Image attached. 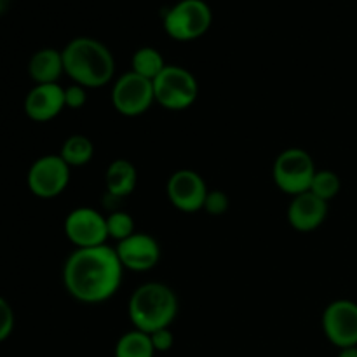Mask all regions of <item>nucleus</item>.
I'll use <instances>...</instances> for the list:
<instances>
[{
  "mask_svg": "<svg viewBox=\"0 0 357 357\" xmlns=\"http://www.w3.org/2000/svg\"><path fill=\"white\" fill-rule=\"evenodd\" d=\"M162 54L155 47H139L131 58V72L145 77L149 80H155L159 73L166 68Z\"/></svg>",
  "mask_w": 357,
  "mask_h": 357,
  "instance_id": "19",
  "label": "nucleus"
},
{
  "mask_svg": "<svg viewBox=\"0 0 357 357\" xmlns=\"http://www.w3.org/2000/svg\"><path fill=\"white\" fill-rule=\"evenodd\" d=\"M65 73L63 52L58 49H38L28 61V75L35 84H56Z\"/></svg>",
  "mask_w": 357,
  "mask_h": 357,
  "instance_id": "15",
  "label": "nucleus"
},
{
  "mask_svg": "<svg viewBox=\"0 0 357 357\" xmlns=\"http://www.w3.org/2000/svg\"><path fill=\"white\" fill-rule=\"evenodd\" d=\"M87 103V89L79 84H70L65 87V105L70 110H80Z\"/></svg>",
  "mask_w": 357,
  "mask_h": 357,
  "instance_id": "24",
  "label": "nucleus"
},
{
  "mask_svg": "<svg viewBox=\"0 0 357 357\" xmlns=\"http://www.w3.org/2000/svg\"><path fill=\"white\" fill-rule=\"evenodd\" d=\"M155 103L169 112L190 108L199 96V82L190 70L180 65H166L153 80Z\"/></svg>",
  "mask_w": 357,
  "mask_h": 357,
  "instance_id": "5",
  "label": "nucleus"
},
{
  "mask_svg": "<svg viewBox=\"0 0 357 357\" xmlns=\"http://www.w3.org/2000/svg\"><path fill=\"white\" fill-rule=\"evenodd\" d=\"M14 310L3 296H0V344L10 337L14 330Z\"/></svg>",
  "mask_w": 357,
  "mask_h": 357,
  "instance_id": "23",
  "label": "nucleus"
},
{
  "mask_svg": "<svg viewBox=\"0 0 357 357\" xmlns=\"http://www.w3.org/2000/svg\"><path fill=\"white\" fill-rule=\"evenodd\" d=\"M124 267L115 248H75L63 265V284L73 300L98 305L119 291Z\"/></svg>",
  "mask_w": 357,
  "mask_h": 357,
  "instance_id": "1",
  "label": "nucleus"
},
{
  "mask_svg": "<svg viewBox=\"0 0 357 357\" xmlns=\"http://www.w3.org/2000/svg\"><path fill=\"white\" fill-rule=\"evenodd\" d=\"M155 354L150 335L135 328L122 335L115 344V357H155Z\"/></svg>",
  "mask_w": 357,
  "mask_h": 357,
  "instance_id": "18",
  "label": "nucleus"
},
{
  "mask_svg": "<svg viewBox=\"0 0 357 357\" xmlns=\"http://www.w3.org/2000/svg\"><path fill=\"white\" fill-rule=\"evenodd\" d=\"M208 192L204 178L194 169L174 171L166 185L167 199L181 213L201 211Z\"/></svg>",
  "mask_w": 357,
  "mask_h": 357,
  "instance_id": "11",
  "label": "nucleus"
},
{
  "mask_svg": "<svg viewBox=\"0 0 357 357\" xmlns=\"http://www.w3.org/2000/svg\"><path fill=\"white\" fill-rule=\"evenodd\" d=\"M342 181L335 171L331 169H317L314 174L312 185H310V190L314 195H317L323 201L330 202L331 199L337 197L340 194Z\"/></svg>",
  "mask_w": 357,
  "mask_h": 357,
  "instance_id": "20",
  "label": "nucleus"
},
{
  "mask_svg": "<svg viewBox=\"0 0 357 357\" xmlns=\"http://www.w3.org/2000/svg\"><path fill=\"white\" fill-rule=\"evenodd\" d=\"M337 357H357V347H347V349H340Z\"/></svg>",
  "mask_w": 357,
  "mask_h": 357,
  "instance_id": "26",
  "label": "nucleus"
},
{
  "mask_svg": "<svg viewBox=\"0 0 357 357\" xmlns=\"http://www.w3.org/2000/svg\"><path fill=\"white\" fill-rule=\"evenodd\" d=\"M213 23L211 7L204 0H180L164 16V30L178 42L197 40Z\"/></svg>",
  "mask_w": 357,
  "mask_h": 357,
  "instance_id": "6",
  "label": "nucleus"
},
{
  "mask_svg": "<svg viewBox=\"0 0 357 357\" xmlns=\"http://www.w3.org/2000/svg\"><path fill=\"white\" fill-rule=\"evenodd\" d=\"M72 176V167L61 155H42L30 166L26 185L31 194L38 199H54L66 190Z\"/></svg>",
  "mask_w": 357,
  "mask_h": 357,
  "instance_id": "7",
  "label": "nucleus"
},
{
  "mask_svg": "<svg viewBox=\"0 0 357 357\" xmlns=\"http://www.w3.org/2000/svg\"><path fill=\"white\" fill-rule=\"evenodd\" d=\"M150 338H152V345L155 349V352H167L174 345V335L171 331V328L153 331V333H150Z\"/></svg>",
  "mask_w": 357,
  "mask_h": 357,
  "instance_id": "25",
  "label": "nucleus"
},
{
  "mask_svg": "<svg viewBox=\"0 0 357 357\" xmlns=\"http://www.w3.org/2000/svg\"><path fill=\"white\" fill-rule=\"evenodd\" d=\"M324 337L338 349L357 347V303L340 298L328 303L321 316Z\"/></svg>",
  "mask_w": 357,
  "mask_h": 357,
  "instance_id": "9",
  "label": "nucleus"
},
{
  "mask_svg": "<svg viewBox=\"0 0 357 357\" xmlns=\"http://www.w3.org/2000/svg\"><path fill=\"white\" fill-rule=\"evenodd\" d=\"M65 75L86 89L108 86L115 75V59L103 42L93 37H77L63 49Z\"/></svg>",
  "mask_w": 357,
  "mask_h": 357,
  "instance_id": "2",
  "label": "nucleus"
},
{
  "mask_svg": "<svg viewBox=\"0 0 357 357\" xmlns=\"http://www.w3.org/2000/svg\"><path fill=\"white\" fill-rule=\"evenodd\" d=\"M66 108L65 87L56 84H35L24 98V114L35 122H49Z\"/></svg>",
  "mask_w": 357,
  "mask_h": 357,
  "instance_id": "13",
  "label": "nucleus"
},
{
  "mask_svg": "<svg viewBox=\"0 0 357 357\" xmlns=\"http://www.w3.org/2000/svg\"><path fill=\"white\" fill-rule=\"evenodd\" d=\"M65 236L75 248H96L107 244V216L91 206L72 209L65 218Z\"/></svg>",
  "mask_w": 357,
  "mask_h": 357,
  "instance_id": "10",
  "label": "nucleus"
},
{
  "mask_svg": "<svg viewBox=\"0 0 357 357\" xmlns=\"http://www.w3.org/2000/svg\"><path fill=\"white\" fill-rule=\"evenodd\" d=\"M9 7V0H0V14H3Z\"/></svg>",
  "mask_w": 357,
  "mask_h": 357,
  "instance_id": "27",
  "label": "nucleus"
},
{
  "mask_svg": "<svg viewBox=\"0 0 357 357\" xmlns=\"http://www.w3.org/2000/svg\"><path fill=\"white\" fill-rule=\"evenodd\" d=\"M107 194L114 199H124L131 195L138 187V171L128 159H117L108 164L105 171Z\"/></svg>",
  "mask_w": 357,
  "mask_h": 357,
  "instance_id": "16",
  "label": "nucleus"
},
{
  "mask_svg": "<svg viewBox=\"0 0 357 357\" xmlns=\"http://www.w3.org/2000/svg\"><path fill=\"white\" fill-rule=\"evenodd\" d=\"M230 208V199L229 195L223 190H209L206 195L204 206H202V211H206L211 216H222L229 211Z\"/></svg>",
  "mask_w": 357,
  "mask_h": 357,
  "instance_id": "22",
  "label": "nucleus"
},
{
  "mask_svg": "<svg viewBox=\"0 0 357 357\" xmlns=\"http://www.w3.org/2000/svg\"><path fill=\"white\" fill-rule=\"evenodd\" d=\"M328 216V202L314 195L312 192L291 197L286 211L288 223L298 232H312L319 229Z\"/></svg>",
  "mask_w": 357,
  "mask_h": 357,
  "instance_id": "14",
  "label": "nucleus"
},
{
  "mask_svg": "<svg viewBox=\"0 0 357 357\" xmlns=\"http://www.w3.org/2000/svg\"><path fill=\"white\" fill-rule=\"evenodd\" d=\"M316 171L317 167L312 155L307 150L291 146L282 150L275 157L272 166V180L279 190L295 197L310 190Z\"/></svg>",
  "mask_w": 357,
  "mask_h": 357,
  "instance_id": "4",
  "label": "nucleus"
},
{
  "mask_svg": "<svg viewBox=\"0 0 357 357\" xmlns=\"http://www.w3.org/2000/svg\"><path fill=\"white\" fill-rule=\"evenodd\" d=\"M153 103L155 96H153L152 80L135 72H128L114 82L112 105L124 117H139L146 114Z\"/></svg>",
  "mask_w": 357,
  "mask_h": 357,
  "instance_id": "8",
  "label": "nucleus"
},
{
  "mask_svg": "<svg viewBox=\"0 0 357 357\" xmlns=\"http://www.w3.org/2000/svg\"><path fill=\"white\" fill-rule=\"evenodd\" d=\"M115 251L124 271L149 272L160 260V246L155 237L138 230L128 239L117 243Z\"/></svg>",
  "mask_w": 357,
  "mask_h": 357,
  "instance_id": "12",
  "label": "nucleus"
},
{
  "mask_svg": "<svg viewBox=\"0 0 357 357\" xmlns=\"http://www.w3.org/2000/svg\"><path fill=\"white\" fill-rule=\"evenodd\" d=\"M180 302L173 289L164 282H143L129 296L128 314L135 330L153 333L164 330L176 319Z\"/></svg>",
  "mask_w": 357,
  "mask_h": 357,
  "instance_id": "3",
  "label": "nucleus"
},
{
  "mask_svg": "<svg viewBox=\"0 0 357 357\" xmlns=\"http://www.w3.org/2000/svg\"><path fill=\"white\" fill-rule=\"evenodd\" d=\"M59 155L70 167H84L93 160L94 143L86 135H72L63 142Z\"/></svg>",
  "mask_w": 357,
  "mask_h": 357,
  "instance_id": "17",
  "label": "nucleus"
},
{
  "mask_svg": "<svg viewBox=\"0 0 357 357\" xmlns=\"http://www.w3.org/2000/svg\"><path fill=\"white\" fill-rule=\"evenodd\" d=\"M107 229L108 239H114L117 243H121V241L128 239L129 236H132L136 232L135 218L128 211L117 209V211H112L107 216Z\"/></svg>",
  "mask_w": 357,
  "mask_h": 357,
  "instance_id": "21",
  "label": "nucleus"
}]
</instances>
